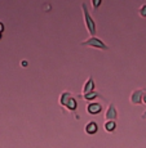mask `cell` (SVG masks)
<instances>
[{"label":"cell","instance_id":"52a82bcc","mask_svg":"<svg viewBox=\"0 0 146 148\" xmlns=\"http://www.w3.org/2000/svg\"><path fill=\"white\" fill-rule=\"evenodd\" d=\"M116 117V110L115 107L113 106V104H110L106 111V115H105V119H106V121H114Z\"/></svg>","mask_w":146,"mask_h":148},{"label":"cell","instance_id":"30bf717a","mask_svg":"<svg viewBox=\"0 0 146 148\" xmlns=\"http://www.w3.org/2000/svg\"><path fill=\"white\" fill-rule=\"evenodd\" d=\"M115 127H116V124H115V121H106L105 122V130L106 132H114L115 130Z\"/></svg>","mask_w":146,"mask_h":148},{"label":"cell","instance_id":"5b68a950","mask_svg":"<svg viewBox=\"0 0 146 148\" xmlns=\"http://www.w3.org/2000/svg\"><path fill=\"white\" fill-rule=\"evenodd\" d=\"M93 89H94V81L92 77H89L85 81L84 86H83V95H87V94H89V93H92Z\"/></svg>","mask_w":146,"mask_h":148},{"label":"cell","instance_id":"7c38bea8","mask_svg":"<svg viewBox=\"0 0 146 148\" xmlns=\"http://www.w3.org/2000/svg\"><path fill=\"white\" fill-rule=\"evenodd\" d=\"M140 14H141V17H146V5H142L140 8Z\"/></svg>","mask_w":146,"mask_h":148},{"label":"cell","instance_id":"4fadbf2b","mask_svg":"<svg viewBox=\"0 0 146 148\" xmlns=\"http://www.w3.org/2000/svg\"><path fill=\"white\" fill-rule=\"evenodd\" d=\"M100 4H101V0H96V1H92V5H93L94 8H97Z\"/></svg>","mask_w":146,"mask_h":148},{"label":"cell","instance_id":"ba28073f","mask_svg":"<svg viewBox=\"0 0 146 148\" xmlns=\"http://www.w3.org/2000/svg\"><path fill=\"white\" fill-rule=\"evenodd\" d=\"M71 97H73V95H71L69 92H64V93H62V94H61V97H60V104L65 107V106H66V104H67V102L70 101V98H71Z\"/></svg>","mask_w":146,"mask_h":148},{"label":"cell","instance_id":"7a4b0ae2","mask_svg":"<svg viewBox=\"0 0 146 148\" xmlns=\"http://www.w3.org/2000/svg\"><path fill=\"white\" fill-rule=\"evenodd\" d=\"M82 45H89V47L100 48V49H105V50H107V49H109V48H107V45L105 44L104 41H101V40H100V39L94 38V36H92V38H89V39H88V40L83 41V42H82Z\"/></svg>","mask_w":146,"mask_h":148},{"label":"cell","instance_id":"8fae6325","mask_svg":"<svg viewBox=\"0 0 146 148\" xmlns=\"http://www.w3.org/2000/svg\"><path fill=\"white\" fill-rule=\"evenodd\" d=\"M97 97H98V94H97L96 92H92V93H89V94L84 95V99H85V101H88V102H92L93 99L97 98Z\"/></svg>","mask_w":146,"mask_h":148},{"label":"cell","instance_id":"3957f363","mask_svg":"<svg viewBox=\"0 0 146 148\" xmlns=\"http://www.w3.org/2000/svg\"><path fill=\"white\" fill-rule=\"evenodd\" d=\"M87 111H88V113H91V115H98V113L102 111V106L100 103H96V102H91V103L87 106Z\"/></svg>","mask_w":146,"mask_h":148},{"label":"cell","instance_id":"2e32d148","mask_svg":"<svg viewBox=\"0 0 146 148\" xmlns=\"http://www.w3.org/2000/svg\"><path fill=\"white\" fill-rule=\"evenodd\" d=\"M142 102H144V103H146V94H144V98H142Z\"/></svg>","mask_w":146,"mask_h":148},{"label":"cell","instance_id":"9c48e42d","mask_svg":"<svg viewBox=\"0 0 146 148\" xmlns=\"http://www.w3.org/2000/svg\"><path fill=\"white\" fill-rule=\"evenodd\" d=\"M65 107H66L69 111H75V110H76V107H78V103H76V99L71 97L70 101L67 102V104H66Z\"/></svg>","mask_w":146,"mask_h":148},{"label":"cell","instance_id":"9a60e30c","mask_svg":"<svg viewBox=\"0 0 146 148\" xmlns=\"http://www.w3.org/2000/svg\"><path fill=\"white\" fill-rule=\"evenodd\" d=\"M22 66L26 67V66H27V61H22Z\"/></svg>","mask_w":146,"mask_h":148},{"label":"cell","instance_id":"8992f818","mask_svg":"<svg viewBox=\"0 0 146 148\" xmlns=\"http://www.w3.org/2000/svg\"><path fill=\"white\" fill-rule=\"evenodd\" d=\"M97 130H98V125H97V122L94 121H89L87 125H85V133L89 135H93L97 133Z\"/></svg>","mask_w":146,"mask_h":148},{"label":"cell","instance_id":"e0dca14e","mask_svg":"<svg viewBox=\"0 0 146 148\" xmlns=\"http://www.w3.org/2000/svg\"><path fill=\"white\" fill-rule=\"evenodd\" d=\"M0 39H1V34H0Z\"/></svg>","mask_w":146,"mask_h":148},{"label":"cell","instance_id":"277c9868","mask_svg":"<svg viewBox=\"0 0 146 148\" xmlns=\"http://www.w3.org/2000/svg\"><path fill=\"white\" fill-rule=\"evenodd\" d=\"M142 98H144V90H136V92L132 93V95H131V102H132L133 104H140L142 102Z\"/></svg>","mask_w":146,"mask_h":148},{"label":"cell","instance_id":"6da1fadb","mask_svg":"<svg viewBox=\"0 0 146 148\" xmlns=\"http://www.w3.org/2000/svg\"><path fill=\"white\" fill-rule=\"evenodd\" d=\"M82 9H83V14H84V21H85V26H87V30L89 31L91 35H94V32H96V25H94L93 18L91 17L89 12H88L87 5H85V4H82Z\"/></svg>","mask_w":146,"mask_h":148},{"label":"cell","instance_id":"5bb4252c","mask_svg":"<svg viewBox=\"0 0 146 148\" xmlns=\"http://www.w3.org/2000/svg\"><path fill=\"white\" fill-rule=\"evenodd\" d=\"M3 31H4V25L3 22H0V34H3Z\"/></svg>","mask_w":146,"mask_h":148}]
</instances>
